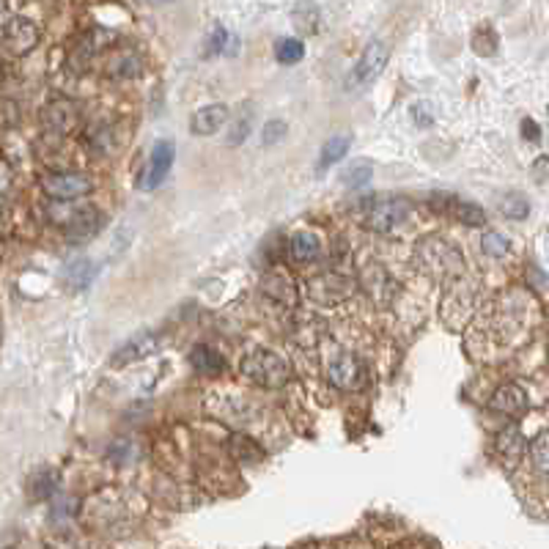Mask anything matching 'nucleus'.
Listing matches in <instances>:
<instances>
[{
	"instance_id": "ea45409f",
	"label": "nucleus",
	"mask_w": 549,
	"mask_h": 549,
	"mask_svg": "<svg viewBox=\"0 0 549 549\" xmlns=\"http://www.w3.org/2000/svg\"><path fill=\"white\" fill-rule=\"evenodd\" d=\"M12 22V12L6 4H0V31H6V25Z\"/></svg>"
},
{
	"instance_id": "7ed1b4c3",
	"label": "nucleus",
	"mask_w": 549,
	"mask_h": 549,
	"mask_svg": "<svg viewBox=\"0 0 549 549\" xmlns=\"http://www.w3.org/2000/svg\"><path fill=\"white\" fill-rule=\"evenodd\" d=\"M49 220H53L56 226L64 228V234L75 242H83V239H91L99 234V228H102V215H99L93 207L83 204H49L47 209Z\"/></svg>"
},
{
	"instance_id": "9d476101",
	"label": "nucleus",
	"mask_w": 549,
	"mask_h": 549,
	"mask_svg": "<svg viewBox=\"0 0 549 549\" xmlns=\"http://www.w3.org/2000/svg\"><path fill=\"white\" fill-rule=\"evenodd\" d=\"M431 207L447 217L465 223V226H483L486 223V215L478 204L465 201V198H456V195H431Z\"/></svg>"
},
{
	"instance_id": "1a4fd4ad",
	"label": "nucleus",
	"mask_w": 549,
	"mask_h": 549,
	"mask_svg": "<svg viewBox=\"0 0 549 549\" xmlns=\"http://www.w3.org/2000/svg\"><path fill=\"white\" fill-rule=\"evenodd\" d=\"M41 124L47 132H53L58 137H66L77 129L80 124V111L72 99H53L44 111H41Z\"/></svg>"
},
{
	"instance_id": "aec40b11",
	"label": "nucleus",
	"mask_w": 549,
	"mask_h": 549,
	"mask_svg": "<svg viewBox=\"0 0 549 549\" xmlns=\"http://www.w3.org/2000/svg\"><path fill=\"white\" fill-rule=\"evenodd\" d=\"M58 486V473L56 470H49V467H41L31 475L28 481V494L33 497V500H49L53 497Z\"/></svg>"
},
{
	"instance_id": "f257e3e1",
	"label": "nucleus",
	"mask_w": 549,
	"mask_h": 549,
	"mask_svg": "<svg viewBox=\"0 0 549 549\" xmlns=\"http://www.w3.org/2000/svg\"><path fill=\"white\" fill-rule=\"evenodd\" d=\"M418 267L431 275L434 280H456L465 275V256L459 247H454L447 239L426 236L415 247Z\"/></svg>"
},
{
	"instance_id": "f3484780",
	"label": "nucleus",
	"mask_w": 549,
	"mask_h": 549,
	"mask_svg": "<svg viewBox=\"0 0 549 549\" xmlns=\"http://www.w3.org/2000/svg\"><path fill=\"white\" fill-rule=\"evenodd\" d=\"M264 294L270 299H275V303L286 305V308L297 305V288H294V283L283 272H270L264 278Z\"/></svg>"
},
{
	"instance_id": "72a5a7b5",
	"label": "nucleus",
	"mask_w": 549,
	"mask_h": 549,
	"mask_svg": "<svg viewBox=\"0 0 549 549\" xmlns=\"http://www.w3.org/2000/svg\"><path fill=\"white\" fill-rule=\"evenodd\" d=\"M75 511H77V500H75V497H61V500L53 506V519H58V517H75Z\"/></svg>"
},
{
	"instance_id": "9b49d317",
	"label": "nucleus",
	"mask_w": 549,
	"mask_h": 549,
	"mask_svg": "<svg viewBox=\"0 0 549 549\" xmlns=\"http://www.w3.org/2000/svg\"><path fill=\"white\" fill-rule=\"evenodd\" d=\"M387 58H390V49H387L385 41H379V39L368 41V47L363 49V56H360V61L355 66V80L360 85L374 83L382 75V69L387 66Z\"/></svg>"
},
{
	"instance_id": "f8f14e48",
	"label": "nucleus",
	"mask_w": 549,
	"mask_h": 549,
	"mask_svg": "<svg viewBox=\"0 0 549 549\" xmlns=\"http://www.w3.org/2000/svg\"><path fill=\"white\" fill-rule=\"evenodd\" d=\"M39 28L33 20L28 17H12V22L6 25L4 31V39H6V47L12 49L14 56H28L31 49H36L39 44Z\"/></svg>"
},
{
	"instance_id": "2f4dec72",
	"label": "nucleus",
	"mask_w": 549,
	"mask_h": 549,
	"mask_svg": "<svg viewBox=\"0 0 549 549\" xmlns=\"http://www.w3.org/2000/svg\"><path fill=\"white\" fill-rule=\"evenodd\" d=\"M226 41H228V31H226L223 25H217V28L212 31V39H209V49H207V56H217V53H223V49H226Z\"/></svg>"
},
{
	"instance_id": "0eeeda50",
	"label": "nucleus",
	"mask_w": 549,
	"mask_h": 549,
	"mask_svg": "<svg viewBox=\"0 0 549 549\" xmlns=\"http://www.w3.org/2000/svg\"><path fill=\"white\" fill-rule=\"evenodd\" d=\"M173 157H176V146L173 140H157L155 148H152V155H148V163L146 168L137 173V190H155L171 171L173 165Z\"/></svg>"
},
{
	"instance_id": "a211bd4d",
	"label": "nucleus",
	"mask_w": 549,
	"mask_h": 549,
	"mask_svg": "<svg viewBox=\"0 0 549 549\" xmlns=\"http://www.w3.org/2000/svg\"><path fill=\"white\" fill-rule=\"evenodd\" d=\"M190 366L198 374H207V376H217L226 371V360L220 352H215L212 346H195L190 352Z\"/></svg>"
},
{
	"instance_id": "e433bc0d",
	"label": "nucleus",
	"mask_w": 549,
	"mask_h": 549,
	"mask_svg": "<svg viewBox=\"0 0 549 549\" xmlns=\"http://www.w3.org/2000/svg\"><path fill=\"white\" fill-rule=\"evenodd\" d=\"M429 111H431V108H429V105H421V102L412 108V119H415L418 127H431V124H434V116H431Z\"/></svg>"
},
{
	"instance_id": "c9c22d12",
	"label": "nucleus",
	"mask_w": 549,
	"mask_h": 549,
	"mask_svg": "<svg viewBox=\"0 0 549 549\" xmlns=\"http://www.w3.org/2000/svg\"><path fill=\"white\" fill-rule=\"evenodd\" d=\"M530 173H533V179H536L538 184H541V182H546V179H549V157H546V155H541V157L533 163Z\"/></svg>"
},
{
	"instance_id": "7c9ffc66",
	"label": "nucleus",
	"mask_w": 549,
	"mask_h": 549,
	"mask_svg": "<svg viewBox=\"0 0 549 549\" xmlns=\"http://www.w3.org/2000/svg\"><path fill=\"white\" fill-rule=\"evenodd\" d=\"M473 49L478 56H491L497 49V36L491 28H478L475 36H473Z\"/></svg>"
},
{
	"instance_id": "f704fd0d",
	"label": "nucleus",
	"mask_w": 549,
	"mask_h": 549,
	"mask_svg": "<svg viewBox=\"0 0 549 549\" xmlns=\"http://www.w3.org/2000/svg\"><path fill=\"white\" fill-rule=\"evenodd\" d=\"M12 182H14L12 165L6 160H0V198H6V192L12 190Z\"/></svg>"
},
{
	"instance_id": "bb28decb",
	"label": "nucleus",
	"mask_w": 549,
	"mask_h": 549,
	"mask_svg": "<svg viewBox=\"0 0 549 549\" xmlns=\"http://www.w3.org/2000/svg\"><path fill=\"white\" fill-rule=\"evenodd\" d=\"M93 275H96V267H93L91 261H85V259L72 261V264L66 267V272H64V278H66L75 288H85V286L93 280Z\"/></svg>"
},
{
	"instance_id": "b1692460",
	"label": "nucleus",
	"mask_w": 549,
	"mask_h": 549,
	"mask_svg": "<svg viewBox=\"0 0 549 549\" xmlns=\"http://www.w3.org/2000/svg\"><path fill=\"white\" fill-rule=\"evenodd\" d=\"M231 454H234V459L242 462V465H256V462L264 459V451H261V447H259L253 439L239 437V434L231 437Z\"/></svg>"
},
{
	"instance_id": "473e14b6",
	"label": "nucleus",
	"mask_w": 549,
	"mask_h": 549,
	"mask_svg": "<svg viewBox=\"0 0 549 549\" xmlns=\"http://www.w3.org/2000/svg\"><path fill=\"white\" fill-rule=\"evenodd\" d=\"M283 137H286V121L275 119V121H270V124L264 127V143H267V146H272V143H278V140H283Z\"/></svg>"
},
{
	"instance_id": "4be33fe9",
	"label": "nucleus",
	"mask_w": 549,
	"mask_h": 549,
	"mask_svg": "<svg viewBox=\"0 0 549 549\" xmlns=\"http://www.w3.org/2000/svg\"><path fill=\"white\" fill-rule=\"evenodd\" d=\"M108 72L113 77H137L143 69H140V58L135 49H119L108 64Z\"/></svg>"
},
{
	"instance_id": "4468645a",
	"label": "nucleus",
	"mask_w": 549,
	"mask_h": 549,
	"mask_svg": "<svg viewBox=\"0 0 549 549\" xmlns=\"http://www.w3.org/2000/svg\"><path fill=\"white\" fill-rule=\"evenodd\" d=\"M489 410L509 415V418H517V415H522L527 410V393L519 385L497 387L494 395H491V402H489Z\"/></svg>"
},
{
	"instance_id": "58836bf2",
	"label": "nucleus",
	"mask_w": 549,
	"mask_h": 549,
	"mask_svg": "<svg viewBox=\"0 0 549 549\" xmlns=\"http://www.w3.org/2000/svg\"><path fill=\"white\" fill-rule=\"evenodd\" d=\"M522 137L525 140H541V129H538V124L533 121V119H522Z\"/></svg>"
},
{
	"instance_id": "393cba45",
	"label": "nucleus",
	"mask_w": 549,
	"mask_h": 549,
	"mask_svg": "<svg viewBox=\"0 0 549 549\" xmlns=\"http://www.w3.org/2000/svg\"><path fill=\"white\" fill-rule=\"evenodd\" d=\"M481 251L489 256V259H506L511 253V242L509 236H503L500 231H486L483 239H481Z\"/></svg>"
},
{
	"instance_id": "6e6552de",
	"label": "nucleus",
	"mask_w": 549,
	"mask_h": 549,
	"mask_svg": "<svg viewBox=\"0 0 549 549\" xmlns=\"http://www.w3.org/2000/svg\"><path fill=\"white\" fill-rule=\"evenodd\" d=\"M327 379L338 387V390H360L366 385V368L363 363L355 358V355H349V352H338L330 366H327Z\"/></svg>"
},
{
	"instance_id": "5701e85b",
	"label": "nucleus",
	"mask_w": 549,
	"mask_h": 549,
	"mask_svg": "<svg viewBox=\"0 0 549 549\" xmlns=\"http://www.w3.org/2000/svg\"><path fill=\"white\" fill-rule=\"evenodd\" d=\"M275 58L283 64V66H294L305 58V44L299 39H278L275 41Z\"/></svg>"
},
{
	"instance_id": "cd10ccee",
	"label": "nucleus",
	"mask_w": 549,
	"mask_h": 549,
	"mask_svg": "<svg viewBox=\"0 0 549 549\" xmlns=\"http://www.w3.org/2000/svg\"><path fill=\"white\" fill-rule=\"evenodd\" d=\"M530 459H533V467L544 475H549V431L538 434L530 445Z\"/></svg>"
},
{
	"instance_id": "a878e982",
	"label": "nucleus",
	"mask_w": 549,
	"mask_h": 549,
	"mask_svg": "<svg viewBox=\"0 0 549 549\" xmlns=\"http://www.w3.org/2000/svg\"><path fill=\"white\" fill-rule=\"evenodd\" d=\"M371 176H374V165H371L368 160H358V163H352V165H349V168L343 171L341 182H343L349 190H358V187L368 184Z\"/></svg>"
},
{
	"instance_id": "dca6fc26",
	"label": "nucleus",
	"mask_w": 549,
	"mask_h": 549,
	"mask_svg": "<svg viewBox=\"0 0 549 549\" xmlns=\"http://www.w3.org/2000/svg\"><path fill=\"white\" fill-rule=\"evenodd\" d=\"M494 451L500 456L509 467L519 465V459L525 456V437L517 426H509L497 434V442H494Z\"/></svg>"
},
{
	"instance_id": "c85d7f7f",
	"label": "nucleus",
	"mask_w": 549,
	"mask_h": 549,
	"mask_svg": "<svg viewBox=\"0 0 549 549\" xmlns=\"http://www.w3.org/2000/svg\"><path fill=\"white\" fill-rule=\"evenodd\" d=\"M500 215L509 217V220H525L530 215V204L525 201L522 195H506L503 201H500Z\"/></svg>"
},
{
	"instance_id": "4c0bfd02",
	"label": "nucleus",
	"mask_w": 549,
	"mask_h": 549,
	"mask_svg": "<svg viewBox=\"0 0 549 549\" xmlns=\"http://www.w3.org/2000/svg\"><path fill=\"white\" fill-rule=\"evenodd\" d=\"M247 129H251V119L242 116V119H239V124L234 127V135L228 137V143H231V146H239V143L247 137Z\"/></svg>"
},
{
	"instance_id": "f03ea898",
	"label": "nucleus",
	"mask_w": 549,
	"mask_h": 549,
	"mask_svg": "<svg viewBox=\"0 0 549 549\" xmlns=\"http://www.w3.org/2000/svg\"><path fill=\"white\" fill-rule=\"evenodd\" d=\"M412 215V204L407 198H363L358 207V223L374 234H390L398 226H404Z\"/></svg>"
},
{
	"instance_id": "20e7f679",
	"label": "nucleus",
	"mask_w": 549,
	"mask_h": 549,
	"mask_svg": "<svg viewBox=\"0 0 549 549\" xmlns=\"http://www.w3.org/2000/svg\"><path fill=\"white\" fill-rule=\"evenodd\" d=\"M242 374L247 382H253L259 387H280L288 379V366L275 352L259 349V352L247 355L242 360Z\"/></svg>"
},
{
	"instance_id": "423d86ee",
	"label": "nucleus",
	"mask_w": 549,
	"mask_h": 549,
	"mask_svg": "<svg viewBox=\"0 0 549 549\" xmlns=\"http://www.w3.org/2000/svg\"><path fill=\"white\" fill-rule=\"evenodd\" d=\"M308 291H311L314 303H319L324 308H332V305L346 303V299L358 291V286H355V280H349L341 272H322L308 283Z\"/></svg>"
},
{
	"instance_id": "c756f323",
	"label": "nucleus",
	"mask_w": 549,
	"mask_h": 549,
	"mask_svg": "<svg viewBox=\"0 0 549 549\" xmlns=\"http://www.w3.org/2000/svg\"><path fill=\"white\" fill-rule=\"evenodd\" d=\"M108 459H111L113 465H127V462H132V459H135V445H132V439H116V442L108 447Z\"/></svg>"
},
{
	"instance_id": "39448f33",
	"label": "nucleus",
	"mask_w": 549,
	"mask_h": 549,
	"mask_svg": "<svg viewBox=\"0 0 549 549\" xmlns=\"http://www.w3.org/2000/svg\"><path fill=\"white\" fill-rule=\"evenodd\" d=\"M91 179L83 176V173H72V171H64V173H44L41 176V190L44 195L53 198V204H75L77 198L88 195L91 192Z\"/></svg>"
},
{
	"instance_id": "412c9836",
	"label": "nucleus",
	"mask_w": 549,
	"mask_h": 549,
	"mask_svg": "<svg viewBox=\"0 0 549 549\" xmlns=\"http://www.w3.org/2000/svg\"><path fill=\"white\" fill-rule=\"evenodd\" d=\"M349 146H352V137H349V135H335V137H330V140L322 146V152H319V171H327V168H332L338 160H343L346 152H349Z\"/></svg>"
},
{
	"instance_id": "6ab92c4d",
	"label": "nucleus",
	"mask_w": 549,
	"mask_h": 549,
	"mask_svg": "<svg viewBox=\"0 0 549 549\" xmlns=\"http://www.w3.org/2000/svg\"><path fill=\"white\" fill-rule=\"evenodd\" d=\"M319 253H322V242H319V236L314 231H297L291 236V256L297 261L308 264V261L319 259Z\"/></svg>"
},
{
	"instance_id": "ddd939ff",
	"label": "nucleus",
	"mask_w": 549,
	"mask_h": 549,
	"mask_svg": "<svg viewBox=\"0 0 549 549\" xmlns=\"http://www.w3.org/2000/svg\"><path fill=\"white\" fill-rule=\"evenodd\" d=\"M157 349H160V335L157 332H140V335L129 338L113 355V366H127V363L143 360L148 355H155Z\"/></svg>"
},
{
	"instance_id": "2eb2a0df",
	"label": "nucleus",
	"mask_w": 549,
	"mask_h": 549,
	"mask_svg": "<svg viewBox=\"0 0 549 549\" xmlns=\"http://www.w3.org/2000/svg\"><path fill=\"white\" fill-rule=\"evenodd\" d=\"M228 121V108L226 105H207V108H201V111H195L192 113V119H190V129H192V135H215V132H220V127Z\"/></svg>"
}]
</instances>
